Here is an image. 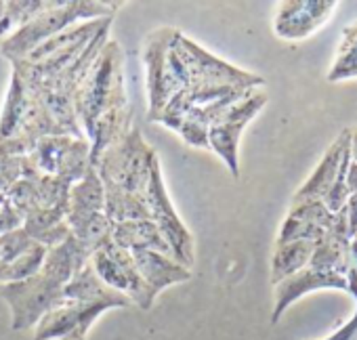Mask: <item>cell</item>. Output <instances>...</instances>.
<instances>
[{"label":"cell","mask_w":357,"mask_h":340,"mask_svg":"<svg viewBox=\"0 0 357 340\" xmlns=\"http://www.w3.org/2000/svg\"><path fill=\"white\" fill-rule=\"evenodd\" d=\"M80 128L91 143L93 166L101 153L132 130V109L124 88V53L109 40L91 65L74 101Z\"/></svg>","instance_id":"1"},{"label":"cell","mask_w":357,"mask_h":340,"mask_svg":"<svg viewBox=\"0 0 357 340\" xmlns=\"http://www.w3.org/2000/svg\"><path fill=\"white\" fill-rule=\"evenodd\" d=\"M89 261L91 252L70 235L63 244L49 248L36 275L17 284L0 286V298L11 311V327L15 332L34 330L49 311L66 300L68 284Z\"/></svg>","instance_id":"2"},{"label":"cell","mask_w":357,"mask_h":340,"mask_svg":"<svg viewBox=\"0 0 357 340\" xmlns=\"http://www.w3.org/2000/svg\"><path fill=\"white\" fill-rule=\"evenodd\" d=\"M155 157V149L137 126L101 153L95 168L105 192V215L112 223L149 219L143 187Z\"/></svg>","instance_id":"3"},{"label":"cell","mask_w":357,"mask_h":340,"mask_svg":"<svg viewBox=\"0 0 357 340\" xmlns=\"http://www.w3.org/2000/svg\"><path fill=\"white\" fill-rule=\"evenodd\" d=\"M132 302L105 286L86 263L68 284L66 300L49 311L34 327V340H86L95 321L112 309H126Z\"/></svg>","instance_id":"4"},{"label":"cell","mask_w":357,"mask_h":340,"mask_svg":"<svg viewBox=\"0 0 357 340\" xmlns=\"http://www.w3.org/2000/svg\"><path fill=\"white\" fill-rule=\"evenodd\" d=\"M122 5L124 3H105V0H51V7L47 11H43L28 26L3 40L0 55L9 63L15 59H24L34 49L76 24L116 17Z\"/></svg>","instance_id":"5"},{"label":"cell","mask_w":357,"mask_h":340,"mask_svg":"<svg viewBox=\"0 0 357 340\" xmlns=\"http://www.w3.org/2000/svg\"><path fill=\"white\" fill-rule=\"evenodd\" d=\"M147 80V120L155 122L164 107L190 84V70L178 47V30L160 28L143 47Z\"/></svg>","instance_id":"6"},{"label":"cell","mask_w":357,"mask_h":340,"mask_svg":"<svg viewBox=\"0 0 357 340\" xmlns=\"http://www.w3.org/2000/svg\"><path fill=\"white\" fill-rule=\"evenodd\" d=\"M70 233L93 254L103 244L112 242V221L105 215L103 183L93 166L89 173L72 185L66 215Z\"/></svg>","instance_id":"7"},{"label":"cell","mask_w":357,"mask_h":340,"mask_svg":"<svg viewBox=\"0 0 357 340\" xmlns=\"http://www.w3.org/2000/svg\"><path fill=\"white\" fill-rule=\"evenodd\" d=\"M91 168V143L86 139L53 134L43 137L24 157V179L30 175H47L78 183Z\"/></svg>","instance_id":"8"},{"label":"cell","mask_w":357,"mask_h":340,"mask_svg":"<svg viewBox=\"0 0 357 340\" xmlns=\"http://www.w3.org/2000/svg\"><path fill=\"white\" fill-rule=\"evenodd\" d=\"M143 198L147 204V212H149V221L158 227V231L162 233V238L166 240L170 254L176 263H181L183 267L192 269L196 252H194V235L192 231L185 227V223L181 221V217L176 215L166 185H164V177H162V166L160 160L155 157L151 162L149 175L143 187Z\"/></svg>","instance_id":"9"},{"label":"cell","mask_w":357,"mask_h":340,"mask_svg":"<svg viewBox=\"0 0 357 340\" xmlns=\"http://www.w3.org/2000/svg\"><path fill=\"white\" fill-rule=\"evenodd\" d=\"M265 105L267 95L261 88H255L229 105L208 130V149H213L225 162L227 170L236 179L240 177V137Z\"/></svg>","instance_id":"10"},{"label":"cell","mask_w":357,"mask_h":340,"mask_svg":"<svg viewBox=\"0 0 357 340\" xmlns=\"http://www.w3.org/2000/svg\"><path fill=\"white\" fill-rule=\"evenodd\" d=\"M89 263L105 286L124 294L132 302V307H143V284L130 250L107 242L91 254Z\"/></svg>","instance_id":"11"},{"label":"cell","mask_w":357,"mask_h":340,"mask_svg":"<svg viewBox=\"0 0 357 340\" xmlns=\"http://www.w3.org/2000/svg\"><path fill=\"white\" fill-rule=\"evenodd\" d=\"M336 7V0H284L278 9L273 30L284 40H305L334 15Z\"/></svg>","instance_id":"12"},{"label":"cell","mask_w":357,"mask_h":340,"mask_svg":"<svg viewBox=\"0 0 357 340\" xmlns=\"http://www.w3.org/2000/svg\"><path fill=\"white\" fill-rule=\"evenodd\" d=\"M141 284H143V307L141 311H149L160 296L170 286L183 284L192 279V269L176 263L172 256L155 252V250H135L132 252Z\"/></svg>","instance_id":"13"},{"label":"cell","mask_w":357,"mask_h":340,"mask_svg":"<svg viewBox=\"0 0 357 340\" xmlns=\"http://www.w3.org/2000/svg\"><path fill=\"white\" fill-rule=\"evenodd\" d=\"M315 290H344V292H349V279L344 275L319 271V269H313L307 265L305 269H301L298 273L286 277L284 281H280L275 286V307L271 313V323L275 325L292 302H296L298 298H303L305 294L315 292Z\"/></svg>","instance_id":"14"},{"label":"cell","mask_w":357,"mask_h":340,"mask_svg":"<svg viewBox=\"0 0 357 340\" xmlns=\"http://www.w3.org/2000/svg\"><path fill=\"white\" fill-rule=\"evenodd\" d=\"M334 221H336V215L330 212L321 200L292 204V208L280 229L278 244L296 242V240L319 242L324 238V233L332 229Z\"/></svg>","instance_id":"15"},{"label":"cell","mask_w":357,"mask_h":340,"mask_svg":"<svg viewBox=\"0 0 357 340\" xmlns=\"http://www.w3.org/2000/svg\"><path fill=\"white\" fill-rule=\"evenodd\" d=\"M351 145V128H344L334 141L332 145L326 149L321 162L317 164L315 173L305 181V185L296 192L294 196V202L292 204H301V202H309V200H321L328 196V192L332 190L334 185V179L338 175V168H340V162H342V155L344 151L349 149Z\"/></svg>","instance_id":"16"},{"label":"cell","mask_w":357,"mask_h":340,"mask_svg":"<svg viewBox=\"0 0 357 340\" xmlns=\"http://www.w3.org/2000/svg\"><path fill=\"white\" fill-rule=\"evenodd\" d=\"M246 93H250V91H246ZM246 93H234V95H227L223 99H217V101H211V103H204V105H198V107L190 109L176 132L181 134V139L185 143H190L192 147H204V149H208V130H211V126L217 122V118L229 105H234L236 101H240Z\"/></svg>","instance_id":"17"},{"label":"cell","mask_w":357,"mask_h":340,"mask_svg":"<svg viewBox=\"0 0 357 340\" xmlns=\"http://www.w3.org/2000/svg\"><path fill=\"white\" fill-rule=\"evenodd\" d=\"M112 242L124 250H155L162 254H170V248L158 227L149 219H137V221H122L112 225Z\"/></svg>","instance_id":"18"},{"label":"cell","mask_w":357,"mask_h":340,"mask_svg":"<svg viewBox=\"0 0 357 340\" xmlns=\"http://www.w3.org/2000/svg\"><path fill=\"white\" fill-rule=\"evenodd\" d=\"M315 244L311 240H296V242H286L278 244L273 258H271V284L278 286L286 277L298 273L305 269L315 252Z\"/></svg>","instance_id":"19"},{"label":"cell","mask_w":357,"mask_h":340,"mask_svg":"<svg viewBox=\"0 0 357 340\" xmlns=\"http://www.w3.org/2000/svg\"><path fill=\"white\" fill-rule=\"evenodd\" d=\"M49 7L51 0H0V38H9Z\"/></svg>","instance_id":"20"},{"label":"cell","mask_w":357,"mask_h":340,"mask_svg":"<svg viewBox=\"0 0 357 340\" xmlns=\"http://www.w3.org/2000/svg\"><path fill=\"white\" fill-rule=\"evenodd\" d=\"M49 248L34 244L32 248H28L26 252H22L20 256L7 261L0 265V286H7V284H17L24 279H30L32 275H36L47 258Z\"/></svg>","instance_id":"21"},{"label":"cell","mask_w":357,"mask_h":340,"mask_svg":"<svg viewBox=\"0 0 357 340\" xmlns=\"http://www.w3.org/2000/svg\"><path fill=\"white\" fill-rule=\"evenodd\" d=\"M344 78H357V24L342 30L338 55L328 74L330 82H338Z\"/></svg>","instance_id":"22"},{"label":"cell","mask_w":357,"mask_h":340,"mask_svg":"<svg viewBox=\"0 0 357 340\" xmlns=\"http://www.w3.org/2000/svg\"><path fill=\"white\" fill-rule=\"evenodd\" d=\"M24 157L0 151V196H7L24 179Z\"/></svg>","instance_id":"23"},{"label":"cell","mask_w":357,"mask_h":340,"mask_svg":"<svg viewBox=\"0 0 357 340\" xmlns=\"http://www.w3.org/2000/svg\"><path fill=\"white\" fill-rule=\"evenodd\" d=\"M347 279H349V294L355 298V313H353V317H351L349 323H344L342 327H338L326 340H357V269L355 267L349 271Z\"/></svg>","instance_id":"24"},{"label":"cell","mask_w":357,"mask_h":340,"mask_svg":"<svg viewBox=\"0 0 357 340\" xmlns=\"http://www.w3.org/2000/svg\"><path fill=\"white\" fill-rule=\"evenodd\" d=\"M20 227H22V217L9 204V200L0 202V235L11 233V231H15Z\"/></svg>","instance_id":"25"},{"label":"cell","mask_w":357,"mask_h":340,"mask_svg":"<svg viewBox=\"0 0 357 340\" xmlns=\"http://www.w3.org/2000/svg\"><path fill=\"white\" fill-rule=\"evenodd\" d=\"M344 208H347V221H349V235L353 240L357 235V194L349 196Z\"/></svg>","instance_id":"26"},{"label":"cell","mask_w":357,"mask_h":340,"mask_svg":"<svg viewBox=\"0 0 357 340\" xmlns=\"http://www.w3.org/2000/svg\"><path fill=\"white\" fill-rule=\"evenodd\" d=\"M347 190H349V196L351 194H357V164L351 162L349 164V173H347Z\"/></svg>","instance_id":"27"},{"label":"cell","mask_w":357,"mask_h":340,"mask_svg":"<svg viewBox=\"0 0 357 340\" xmlns=\"http://www.w3.org/2000/svg\"><path fill=\"white\" fill-rule=\"evenodd\" d=\"M351 162L357 164V128H351Z\"/></svg>","instance_id":"28"},{"label":"cell","mask_w":357,"mask_h":340,"mask_svg":"<svg viewBox=\"0 0 357 340\" xmlns=\"http://www.w3.org/2000/svg\"><path fill=\"white\" fill-rule=\"evenodd\" d=\"M351 258H353V267L357 269V235L351 240Z\"/></svg>","instance_id":"29"},{"label":"cell","mask_w":357,"mask_h":340,"mask_svg":"<svg viewBox=\"0 0 357 340\" xmlns=\"http://www.w3.org/2000/svg\"><path fill=\"white\" fill-rule=\"evenodd\" d=\"M7 200V196H0V202H5Z\"/></svg>","instance_id":"30"}]
</instances>
